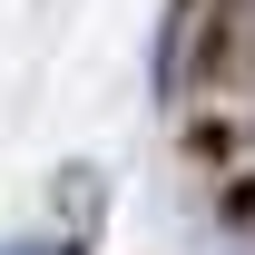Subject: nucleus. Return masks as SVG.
I'll return each instance as SVG.
<instances>
[{"mask_svg":"<svg viewBox=\"0 0 255 255\" xmlns=\"http://www.w3.org/2000/svg\"><path fill=\"white\" fill-rule=\"evenodd\" d=\"M0 255H79V246H0Z\"/></svg>","mask_w":255,"mask_h":255,"instance_id":"f257e3e1","label":"nucleus"}]
</instances>
